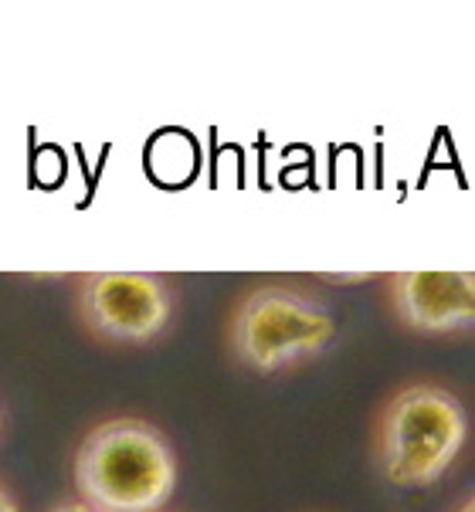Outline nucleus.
I'll list each match as a JSON object with an SVG mask.
<instances>
[{"mask_svg":"<svg viewBox=\"0 0 475 512\" xmlns=\"http://www.w3.org/2000/svg\"><path fill=\"white\" fill-rule=\"evenodd\" d=\"M174 485V445L150 421H102L75 451V492L92 512H160Z\"/></svg>","mask_w":475,"mask_h":512,"instance_id":"obj_1","label":"nucleus"},{"mask_svg":"<svg viewBox=\"0 0 475 512\" xmlns=\"http://www.w3.org/2000/svg\"><path fill=\"white\" fill-rule=\"evenodd\" d=\"M469 441V414L442 384H408L377 418V468L391 485H435Z\"/></svg>","mask_w":475,"mask_h":512,"instance_id":"obj_2","label":"nucleus"},{"mask_svg":"<svg viewBox=\"0 0 475 512\" xmlns=\"http://www.w3.org/2000/svg\"><path fill=\"white\" fill-rule=\"evenodd\" d=\"M336 336V319L319 295L299 285H258L231 309L224 340L241 367L255 373L292 370L316 360Z\"/></svg>","mask_w":475,"mask_h":512,"instance_id":"obj_3","label":"nucleus"},{"mask_svg":"<svg viewBox=\"0 0 475 512\" xmlns=\"http://www.w3.org/2000/svg\"><path fill=\"white\" fill-rule=\"evenodd\" d=\"M75 306L95 340L143 346L170 326L174 292L153 272H92L82 275Z\"/></svg>","mask_w":475,"mask_h":512,"instance_id":"obj_4","label":"nucleus"},{"mask_svg":"<svg viewBox=\"0 0 475 512\" xmlns=\"http://www.w3.org/2000/svg\"><path fill=\"white\" fill-rule=\"evenodd\" d=\"M387 306L397 323L421 336H455L475 323V275L394 272L387 275Z\"/></svg>","mask_w":475,"mask_h":512,"instance_id":"obj_5","label":"nucleus"},{"mask_svg":"<svg viewBox=\"0 0 475 512\" xmlns=\"http://www.w3.org/2000/svg\"><path fill=\"white\" fill-rule=\"evenodd\" d=\"M0 512H21V506H17V499L11 496L7 485H0Z\"/></svg>","mask_w":475,"mask_h":512,"instance_id":"obj_6","label":"nucleus"},{"mask_svg":"<svg viewBox=\"0 0 475 512\" xmlns=\"http://www.w3.org/2000/svg\"><path fill=\"white\" fill-rule=\"evenodd\" d=\"M51 512H92L89 506H85V502H79V499H72V502H58L55 509Z\"/></svg>","mask_w":475,"mask_h":512,"instance_id":"obj_7","label":"nucleus"},{"mask_svg":"<svg viewBox=\"0 0 475 512\" xmlns=\"http://www.w3.org/2000/svg\"><path fill=\"white\" fill-rule=\"evenodd\" d=\"M459 512H475V502H472V496L462 502V506H459Z\"/></svg>","mask_w":475,"mask_h":512,"instance_id":"obj_8","label":"nucleus"}]
</instances>
